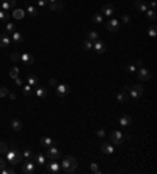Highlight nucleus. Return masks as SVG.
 <instances>
[{
    "label": "nucleus",
    "mask_w": 157,
    "mask_h": 174,
    "mask_svg": "<svg viewBox=\"0 0 157 174\" xmlns=\"http://www.w3.org/2000/svg\"><path fill=\"white\" fill-rule=\"evenodd\" d=\"M8 144L7 143H3V141H0V154H7L8 152Z\"/></svg>",
    "instance_id": "c9c22d12"
},
{
    "label": "nucleus",
    "mask_w": 157,
    "mask_h": 174,
    "mask_svg": "<svg viewBox=\"0 0 157 174\" xmlns=\"http://www.w3.org/2000/svg\"><path fill=\"white\" fill-rule=\"evenodd\" d=\"M10 77L11 79H18L19 77V68H11L10 69Z\"/></svg>",
    "instance_id": "72a5a7b5"
},
{
    "label": "nucleus",
    "mask_w": 157,
    "mask_h": 174,
    "mask_svg": "<svg viewBox=\"0 0 157 174\" xmlns=\"http://www.w3.org/2000/svg\"><path fill=\"white\" fill-rule=\"evenodd\" d=\"M7 161L10 163V165H19L21 161H22V154H19L16 149H8V152H7Z\"/></svg>",
    "instance_id": "f03ea898"
},
{
    "label": "nucleus",
    "mask_w": 157,
    "mask_h": 174,
    "mask_svg": "<svg viewBox=\"0 0 157 174\" xmlns=\"http://www.w3.org/2000/svg\"><path fill=\"white\" fill-rule=\"evenodd\" d=\"M144 13H146V18H148L149 21H155V19H157V14H155L154 10H149V11H144Z\"/></svg>",
    "instance_id": "2f4dec72"
},
{
    "label": "nucleus",
    "mask_w": 157,
    "mask_h": 174,
    "mask_svg": "<svg viewBox=\"0 0 157 174\" xmlns=\"http://www.w3.org/2000/svg\"><path fill=\"white\" fill-rule=\"evenodd\" d=\"M39 143H41L43 147H50V146H54V140L49 138V136H43V138L39 140Z\"/></svg>",
    "instance_id": "412c9836"
},
{
    "label": "nucleus",
    "mask_w": 157,
    "mask_h": 174,
    "mask_svg": "<svg viewBox=\"0 0 157 174\" xmlns=\"http://www.w3.org/2000/svg\"><path fill=\"white\" fill-rule=\"evenodd\" d=\"M35 157V163H38V165H46V155L44 154H36V155H33Z\"/></svg>",
    "instance_id": "b1692460"
},
{
    "label": "nucleus",
    "mask_w": 157,
    "mask_h": 174,
    "mask_svg": "<svg viewBox=\"0 0 157 174\" xmlns=\"http://www.w3.org/2000/svg\"><path fill=\"white\" fill-rule=\"evenodd\" d=\"M116 99H118L119 102H127V100H129V96H127V91H121V93H118Z\"/></svg>",
    "instance_id": "393cba45"
},
{
    "label": "nucleus",
    "mask_w": 157,
    "mask_h": 174,
    "mask_svg": "<svg viewBox=\"0 0 157 174\" xmlns=\"http://www.w3.org/2000/svg\"><path fill=\"white\" fill-rule=\"evenodd\" d=\"M121 22H123V24H129V22H130V18H129V16H126V14H124V16H123V18H121Z\"/></svg>",
    "instance_id": "49530a36"
},
{
    "label": "nucleus",
    "mask_w": 157,
    "mask_h": 174,
    "mask_svg": "<svg viewBox=\"0 0 157 174\" xmlns=\"http://www.w3.org/2000/svg\"><path fill=\"white\" fill-rule=\"evenodd\" d=\"M46 157H47V158H50V160L58 158V157H60V149H57L55 146L47 147V154H46Z\"/></svg>",
    "instance_id": "9d476101"
},
{
    "label": "nucleus",
    "mask_w": 157,
    "mask_h": 174,
    "mask_svg": "<svg viewBox=\"0 0 157 174\" xmlns=\"http://www.w3.org/2000/svg\"><path fill=\"white\" fill-rule=\"evenodd\" d=\"M8 163H7V160L5 158H2V157H0V169H3L5 166H7Z\"/></svg>",
    "instance_id": "a18cd8bd"
},
{
    "label": "nucleus",
    "mask_w": 157,
    "mask_h": 174,
    "mask_svg": "<svg viewBox=\"0 0 157 174\" xmlns=\"http://www.w3.org/2000/svg\"><path fill=\"white\" fill-rule=\"evenodd\" d=\"M22 172L24 174H33L35 172V163L32 160H25L22 163Z\"/></svg>",
    "instance_id": "423d86ee"
},
{
    "label": "nucleus",
    "mask_w": 157,
    "mask_h": 174,
    "mask_svg": "<svg viewBox=\"0 0 157 174\" xmlns=\"http://www.w3.org/2000/svg\"><path fill=\"white\" fill-rule=\"evenodd\" d=\"M76 168H77V160H76L72 155H66V157L63 158L61 165H60V169H61L63 172H66V174L74 172Z\"/></svg>",
    "instance_id": "f257e3e1"
},
{
    "label": "nucleus",
    "mask_w": 157,
    "mask_h": 174,
    "mask_svg": "<svg viewBox=\"0 0 157 174\" xmlns=\"http://www.w3.org/2000/svg\"><path fill=\"white\" fill-rule=\"evenodd\" d=\"M27 82H29L30 86H36V85H38V77H36V75H29Z\"/></svg>",
    "instance_id": "c756f323"
},
{
    "label": "nucleus",
    "mask_w": 157,
    "mask_h": 174,
    "mask_svg": "<svg viewBox=\"0 0 157 174\" xmlns=\"http://www.w3.org/2000/svg\"><path fill=\"white\" fill-rule=\"evenodd\" d=\"M24 16H25V11H24V10H14V11H13V18H14V19H24Z\"/></svg>",
    "instance_id": "bb28decb"
},
{
    "label": "nucleus",
    "mask_w": 157,
    "mask_h": 174,
    "mask_svg": "<svg viewBox=\"0 0 157 174\" xmlns=\"http://www.w3.org/2000/svg\"><path fill=\"white\" fill-rule=\"evenodd\" d=\"M101 149H102V152H104V154H113V152H115V149H113V146H112V143H108V141H105V143H102V146H101Z\"/></svg>",
    "instance_id": "a211bd4d"
},
{
    "label": "nucleus",
    "mask_w": 157,
    "mask_h": 174,
    "mask_svg": "<svg viewBox=\"0 0 157 174\" xmlns=\"http://www.w3.org/2000/svg\"><path fill=\"white\" fill-rule=\"evenodd\" d=\"M8 18H10V13L5 11V10H0V22H8Z\"/></svg>",
    "instance_id": "a878e982"
},
{
    "label": "nucleus",
    "mask_w": 157,
    "mask_h": 174,
    "mask_svg": "<svg viewBox=\"0 0 157 174\" xmlns=\"http://www.w3.org/2000/svg\"><path fill=\"white\" fill-rule=\"evenodd\" d=\"M10 36H11V41H13L14 44H22V41H24L22 33H21V32H18V30H14Z\"/></svg>",
    "instance_id": "ddd939ff"
},
{
    "label": "nucleus",
    "mask_w": 157,
    "mask_h": 174,
    "mask_svg": "<svg viewBox=\"0 0 157 174\" xmlns=\"http://www.w3.org/2000/svg\"><path fill=\"white\" fill-rule=\"evenodd\" d=\"M8 97H10L11 100H14V99H16V94H14V93H8Z\"/></svg>",
    "instance_id": "603ef678"
},
{
    "label": "nucleus",
    "mask_w": 157,
    "mask_h": 174,
    "mask_svg": "<svg viewBox=\"0 0 157 174\" xmlns=\"http://www.w3.org/2000/svg\"><path fill=\"white\" fill-rule=\"evenodd\" d=\"M11 60H13V61H19V60H21V55H19L18 52H13V54H11Z\"/></svg>",
    "instance_id": "c03bdc74"
},
{
    "label": "nucleus",
    "mask_w": 157,
    "mask_h": 174,
    "mask_svg": "<svg viewBox=\"0 0 157 174\" xmlns=\"http://www.w3.org/2000/svg\"><path fill=\"white\" fill-rule=\"evenodd\" d=\"M25 13H29L30 16H33V18H35V16L38 14V10H36L33 5H29V7H27V10H25Z\"/></svg>",
    "instance_id": "c85d7f7f"
},
{
    "label": "nucleus",
    "mask_w": 157,
    "mask_h": 174,
    "mask_svg": "<svg viewBox=\"0 0 157 174\" xmlns=\"http://www.w3.org/2000/svg\"><path fill=\"white\" fill-rule=\"evenodd\" d=\"M137 77L140 79V80H149L151 79V71H148L146 68H138L137 69Z\"/></svg>",
    "instance_id": "0eeeda50"
},
{
    "label": "nucleus",
    "mask_w": 157,
    "mask_h": 174,
    "mask_svg": "<svg viewBox=\"0 0 157 174\" xmlns=\"http://www.w3.org/2000/svg\"><path fill=\"white\" fill-rule=\"evenodd\" d=\"M93 47H94V50L97 52V54H104L105 50H107V47H105V44L102 43V41H94V44H93Z\"/></svg>",
    "instance_id": "2eb2a0df"
},
{
    "label": "nucleus",
    "mask_w": 157,
    "mask_h": 174,
    "mask_svg": "<svg viewBox=\"0 0 157 174\" xmlns=\"http://www.w3.org/2000/svg\"><path fill=\"white\" fill-rule=\"evenodd\" d=\"M47 172H50V174L60 172V163L55 161V160H52L50 163H47Z\"/></svg>",
    "instance_id": "9b49d317"
},
{
    "label": "nucleus",
    "mask_w": 157,
    "mask_h": 174,
    "mask_svg": "<svg viewBox=\"0 0 157 174\" xmlns=\"http://www.w3.org/2000/svg\"><path fill=\"white\" fill-rule=\"evenodd\" d=\"M127 71L132 74V72H137V66H135V63H129L127 64Z\"/></svg>",
    "instance_id": "79ce46f5"
},
{
    "label": "nucleus",
    "mask_w": 157,
    "mask_h": 174,
    "mask_svg": "<svg viewBox=\"0 0 157 174\" xmlns=\"http://www.w3.org/2000/svg\"><path fill=\"white\" fill-rule=\"evenodd\" d=\"M49 85H52V86H57V80H55V79H50V80H49Z\"/></svg>",
    "instance_id": "8fccbe9b"
},
{
    "label": "nucleus",
    "mask_w": 157,
    "mask_h": 174,
    "mask_svg": "<svg viewBox=\"0 0 157 174\" xmlns=\"http://www.w3.org/2000/svg\"><path fill=\"white\" fill-rule=\"evenodd\" d=\"M93 22H94V24H102V22H104L102 14H94V16H93Z\"/></svg>",
    "instance_id": "e433bc0d"
},
{
    "label": "nucleus",
    "mask_w": 157,
    "mask_h": 174,
    "mask_svg": "<svg viewBox=\"0 0 157 174\" xmlns=\"http://www.w3.org/2000/svg\"><path fill=\"white\" fill-rule=\"evenodd\" d=\"M49 3H54V2H58V0H47Z\"/></svg>",
    "instance_id": "5fc2aeb1"
},
{
    "label": "nucleus",
    "mask_w": 157,
    "mask_h": 174,
    "mask_svg": "<svg viewBox=\"0 0 157 174\" xmlns=\"http://www.w3.org/2000/svg\"><path fill=\"white\" fill-rule=\"evenodd\" d=\"M155 5H157V3H155V0H152V2H151V7H152V10L155 8Z\"/></svg>",
    "instance_id": "864d4df0"
},
{
    "label": "nucleus",
    "mask_w": 157,
    "mask_h": 174,
    "mask_svg": "<svg viewBox=\"0 0 157 174\" xmlns=\"http://www.w3.org/2000/svg\"><path fill=\"white\" fill-rule=\"evenodd\" d=\"M11 44V36L3 33V35H0V49H8Z\"/></svg>",
    "instance_id": "1a4fd4ad"
},
{
    "label": "nucleus",
    "mask_w": 157,
    "mask_h": 174,
    "mask_svg": "<svg viewBox=\"0 0 157 174\" xmlns=\"http://www.w3.org/2000/svg\"><path fill=\"white\" fill-rule=\"evenodd\" d=\"M124 91H129V93H130V96H132L133 99L141 97V96H143V93H144V90H143V86H141V85H127V86L124 88Z\"/></svg>",
    "instance_id": "7ed1b4c3"
},
{
    "label": "nucleus",
    "mask_w": 157,
    "mask_h": 174,
    "mask_svg": "<svg viewBox=\"0 0 157 174\" xmlns=\"http://www.w3.org/2000/svg\"><path fill=\"white\" fill-rule=\"evenodd\" d=\"M135 8H137L140 13H144V11H148V5H146V2H144V0H135Z\"/></svg>",
    "instance_id": "dca6fc26"
},
{
    "label": "nucleus",
    "mask_w": 157,
    "mask_h": 174,
    "mask_svg": "<svg viewBox=\"0 0 157 174\" xmlns=\"http://www.w3.org/2000/svg\"><path fill=\"white\" fill-rule=\"evenodd\" d=\"M21 61L30 66V64H33V63H35V58H33V55H32V54L24 52V54H21Z\"/></svg>",
    "instance_id": "f8f14e48"
},
{
    "label": "nucleus",
    "mask_w": 157,
    "mask_h": 174,
    "mask_svg": "<svg viewBox=\"0 0 157 174\" xmlns=\"http://www.w3.org/2000/svg\"><path fill=\"white\" fill-rule=\"evenodd\" d=\"M65 8V3L63 2H54V3H49V10L50 11H60V10H63Z\"/></svg>",
    "instance_id": "f3484780"
},
{
    "label": "nucleus",
    "mask_w": 157,
    "mask_h": 174,
    "mask_svg": "<svg viewBox=\"0 0 157 174\" xmlns=\"http://www.w3.org/2000/svg\"><path fill=\"white\" fill-rule=\"evenodd\" d=\"M5 28H7V32H8V33H13V32L16 30V25H14L13 22H7V25H5Z\"/></svg>",
    "instance_id": "4c0bfd02"
},
{
    "label": "nucleus",
    "mask_w": 157,
    "mask_h": 174,
    "mask_svg": "<svg viewBox=\"0 0 157 174\" xmlns=\"http://www.w3.org/2000/svg\"><path fill=\"white\" fill-rule=\"evenodd\" d=\"M46 94H47L46 88H44V86L36 85V97H38V99H44V97H46Z\"/></svg>",
    "instance_id": "4be33fe9"
},
{
    "label": "nucleus",
    "mask_w": 157,
    "mask_h": 174,
    "mask_svg": "<svg viewBox=\"0 0 157 174\" xmlns=\"http://www.w3.org/2000/svg\"><path fill=\"white\" fill-rule=\"evenodd\" d=\"M33 155H35V154L32 152V149H25V151L22 152V157H24L25 160H30V158H32Z\"/></svg>",
    "instance_id": "f704fd0d"
},
{
    "label": "nucleus",
    "mask_w": 157,
    "mask_h": 174,
    "mask_svg": "<svg viewBox=\"0 0 157 174\" xmlns=\"http://www.w3.org/2000/svg\"><path fill=\"white\" fill-rule=\"evenodd\" d=\"M82 47H83L85 50H90V49L93 47V43H91L90 39H86V41H83V44H82Z\"/></svg>",
    "instance_id": "58836bf2"
},
{
    "label": "nucleus",
    "mask_w": 157,
    "mask_h": 174,
    "mask_svg": "<svg viewBox=\"0 0 157 174\" xmlns=\"http://www.w3.org/2000/svg\"><path fill=\"white\" fill-rule=\"evenodd\" d=\"M119 124H121L123 127H127V125L132 124V118H130L129 115H123V116L119 118Z\"/></svg>",
    "instance_id": "6ab92c4d"
},
{
    "label": "nucleus",
    "mask_w": 157,
    "mask_h": 174,
    "mask_svg": "<svg viewBox=\"0 0 157 174\" xmlns=\"http://www.w3.org/2000/svg\"><path fill=\"white\" fill-rule=\"evenodd\" d=\"M55 91H57V94H58L60 97H66V96H68V93H69V86H68V85L57 83V86H55Z\"/></svg>",
    "instance_id": "6e6552de"
},
{
    "label": "nucleus",
    "mask_w": 157,
    "mask_h": 174,
    "mask_svg": "<svg viewBox=\"0 0 157 174\" xmlns=\"http://www.w3.org/2000/svg\"><path fill=\"white\" fill-rule=\"evenodd\" d=\"M123 140H124V136H123V133L119 130H112L110 132V143L112 144L119 146V144H123Z\"/></svg>",
    "instance_id": "20e7f679"
},
{
    "label": "nucleus",
    "mask_w": 157,
    "mask_h": 174,
    "mask_svg": "<svg viewBox=\"0 0 157 174\" xmlns=\"http://www.w3.org/2000/svg\"><path fill=\"white\" fill-rule=\"evenodd\" d=\"M148 35H149V38H155V36H157V28H155L154 25H151V27L148 28Z\"/></svg>",
    "instance_id": "473e14b6"
},
{
    "label": "nucleus",
    "mask_w": 157,
    "mask_h": 174,
    "mask_svg": "<svg viewBox=\"0 0 157 174\" xmlns=\"http://www.w3.org/2000/svg\"><path fill=\"white\" fill-rule=\"evenodd\" d=\"M102 14H105V16H112L113 14V7L110 5V3H105L104 7H102Z\"/></svg>",
    "instance_id": "5701e85b"
},
{
    "label": "nucleus",
    "mask_w": 157,
    "mask_h": 174,
    "mask_svg": "<svg viewBox=\"0 0 157 174\" xmlns=\"http://www.w3.org/2000/svg\"><path fill=\"white\" fill-rule=\"evenodd\" d=\"M8 88L7 86H2V88H0V97H5V96H8Z\"/></svg>",
    "instance_id": "a19ab883"
},
{
    "label": "nucleus",
    "mask_w": 157,
    "mask_h": 174,
    "mask_svg": "<svg viewBox=\"0 0 157 174\" xmlns=\"http://www.w3.org/2000/svg\"><path fill=\"white\" fill-rule=\"evenodd\" d=\"M0 5H2V10L10 11V10H13V8L16 7V0H3Z\"/></svg>",
    "instance_id": "4468645a"
},
{
    "label": "nucleus",
    "mask_w": 157,
    "mask_h": 174,
    "mask_svg": "<svg viewBox=\"0 0 157 174\" xmlns=\"http://www.w3.org/2000/svg\"><path fill=\"white\" fill-rule=\"evenodd\" d=\"M90 169H91V172L97 174V172H99V166H97V163H91V165H90Z\"/></svg>",
    "instance_id": "37998d69"
},
{
    "label": "nucleus",
    "mask_w": 157,
    "mask_h": 174,
    "mask_svg": "<svg viewBox=\"0 0 157 174\" xmlns=\"http://www.w3.org/2000/svg\"><path fill=\"white\" fill-rule=\"evenodd\" d=\"M0 172H2V174H14V169L13 168H3V169H0Z\"/></svg>",
    "instance_id": "ea45409f"
},
{
    "label": "nucleus",
    "mask_w": 157,
    "mask_h": 174,
    "mask_svg": "<svg viewBox=\"0 0 157 174\" xmlns=\"http://www.w3.org/2000/svg\"><path fill=\"white\" fill-rule=\"evenodd\" d=\"M22 91H24L25 96H32V93H33V86H30V85L27 83V85L22 86Z\"/></svg>",
    "instance_id": "7c9ffc66"
},
{
    "label": "nucleus",
    "mask_w": 157,
    "mask_h": 174,
    "mask_svg": "<svg viewBox=\"0 0 157 174\" xmlns=\"http://www.w3.org/2000/svg\"><path fill=\"white\" fill-rule=\"evenodd\" d=\"M0 10H2V5H0Z\"/></svg>",
    "instance_id": "6e6d98bb"
},
{
    "label": "nucleus",
    "mask_w": 157,
    "mask_h": 174,
    "mask_svg": "<svg viewBox=\"0 0 157 174\" xmlns=\"http://www.w3.org/2000/svg\"><path fill=\"white\" fill-rule=\"evenodd\" d=\"M86 38H88L91 43H93V41H97V39H99V33L94 32V30H91V32H88V36H86Z\"/></svg>",
    "instance_id": "cd10ccee"
},
{
    "label": "nucleus",
    "mask_w": 157,
    "mask_h": 174,
    "mask_svg": "<svg viewBox=\"0 0 157 174\" xmlns=\"http://www.w3.org/2000/svg\"><path fill=\"white\" fill-rule=\"evenodd\" d=\"M96 133H97V136H101V138H104V135H105V132H104L102 129H97V132H96Z\"/></svg>",
    "instance_id": "09e8293b"
},
{
    "label": "nucleus",
    "mask_w": 157,
    "mask_h": 174,
    "mask_svg": "<svg viewBox=\"0 0 157 174\" xmlns=\"http://www.w3.org/2000/svg\"><path fill=\"white\" fill-rule=\"evenodd\" d=\"M38 5L43 7V8H46L47 7V0H38Z\"/></svg>",
    "instance_id": "de8ad7c7"
},
{
    "label": "nucleus",
    "mask_w": 157,
    "mask_h": 174,
    "mask_svg": "<svg viewBox=\"0 0 157 174\" xmlns=\"http://www.w3.org/2000/svg\"><path fill=\"white\" fill-rule=\"evenodd\" d=\"M22 127H24V124H22V121H21V119H13V121H11V129H13V130L21 132V130H22Z\"/></svg>",
    "instance_id": "aec40b11"
},
{
    "label": "nucleus",
    "mask_w": 157,
    "mask_h": 174,
    "mask_svg": "<svg viewBox=\"0 0 157 174\" xmlns=\"http://www.w3.org/2000/svg\"><path fill=\"white\" fill-rule=\"evenodd\" d=\"M14 80H16V85H18V86H21V85H22V79H19V77H18V79H14Z\"/></svg>",
    "instance_id": "3c124183"
},
{
    "label": "nucleus",
    "mask_w": 157,
    "mask_h": 174,
    "mask_svg": "<svg viewBox=\"0 0 157 174\" xmlns=\"http://www.w3.org/2000/svg\"><path fill=\"white\" fill-rule=\"evenodd\" d=\"M105 27H107V30H108V32L115 33V32H118V30H119V27H121V25H119V21H118V19H108Z\"/></svg>",
    "instance_id": "39448f33"
}]
</instances>
